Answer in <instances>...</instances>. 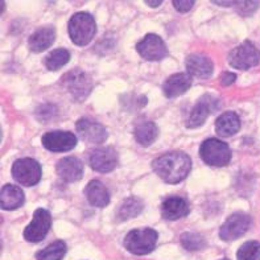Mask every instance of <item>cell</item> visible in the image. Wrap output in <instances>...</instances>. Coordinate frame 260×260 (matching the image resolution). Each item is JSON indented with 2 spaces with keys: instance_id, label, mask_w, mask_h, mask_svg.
Returning <instances> with one entry per match:
<instances>
[{
  "instance_id": "6da1fadb",
  "label": "cell",
  "mask_w": 260,
  "mask_h": 260,
  "mask_svg": "<svg viewBox=\"0 0 260 260\" xmlns=\"http://www.w3.org/2000/svg\"><path fill=\"white\" fill-rule=\"evenodd\" d=\"M156 175L167 184H178L190 173L191 160L184 152H168L152 162Z\"/></svg>"
},
{
  "instance_id": "7a4b0ae2",
  "label": "cell",
  "mask_w": 260,
  "mask_h": 260,
  "mask_svg": "<svg viewBox=\"0 0 260 260\" xmlns=\"http://www.w3.org/2000/svg\"><path fill=\"white\" fill-rule=\"evenodd\" d=\"M96 24L94 17L87 12H78L73 15L69 21V35L76 45L85 46L94 39Z\"/></svg>"
},
{
  "instance_id": "3957f363",
  "label": "cell",
  "mask_w": 260,
  "mask_h": 260,
  "mask_svg": "<svg viewBox=\"0 0 260 260\" xmlns=\"http://www.w3.org/2000/svg\"><path fill=\"white\" fill-rule=\"evenodd\" d=\"M157 233L153 229H135L124 238V247L134 255H145L155 250Z\"/></svg>"
},
{
  "instance_id": "277c9868",
  "label": "cell",
  "mask_w": 260,
  "mask_h": 260,
  "mask_svg": "<svg viewBox=\"0 0 260 260\" xmlns=\"http://www.w3.org/2000/svg\"><path fill=\"white\" fill-rule=\"evenodd\" d=\"M61 82L76 101L86 99L92 90L91 77L81 69H73L68 72L62 77Z\"/></svg>"
},
{
  "instance_id": "5b68a950",
  "label": "cell",
  "mask_w": 260,
  "mask_h": 260,
  "mask_svg": "<svg viewBox=\"0 0 260 260\" xmlns=\"http://www.w3.org/2000/svg\"><path fill=\"white\" fill-rule=\"evenodd\" d=\"M200 156L211 167H224L230 162L231 151L229 145L219 139H208L201 144Z\"/></svg>"
},
{
  "instance_id": "8992f818",
  "label": "cell",
  "mask_w": 260,
  "mask_h": 260,
  "mask_svg": "<svg viewBox=\"0 0 260 260\" xmlns=\"http://www.w3.org/2000/svg\"><path fill=\"white\" fill-rule=\"evenodd\" d=\"M229 62L233 68L239 70L254 68L260 63V49L250 41H246L231 50L229 54Z\"/></svg>"
},
{
  "instance_id": "52a82bcc",
  "label": "cell",
  "mask_w": 260,
  "mask_h": 260,
  "mask_svg": "<svg viewBox=\"0 0 260 260\" xmlns=\"http://www.w3.org/2000/svg\"><path fill=\"white\" fill-rule=\"evenodd\" d=\"M12 176L19 184L33 186L41 178V167L36 160L30 157L19 158L12 165Z\"/></svg>"
},
{
  "instance_id": "ba28073f",
  "label": "cell",
  "mask_w": 260,
  "mask_h": 260,
  "mask_svg": "<svg viewBox=\"0 0 260 260\" xmlns=\"http://www.w3.org/2000/svg\"><path fill=\"white\" fill-rule=\"evenodd\" d=\"M50 226H52V217L49 211L45 209H37L33 214L32 222L24 230V238L32 243L41 242L48 234Z\"/></svg>"
},
{
  "instance_id": "9c48e42d",
  "label": "cell",
  "mask_w": 260,
  "mask_h": 260,
  "mask_svg": "<svg viewBox=\"0 0 260 260\" xmlns=\"http://www.w3.org/2000/svg\"><path fill=\"white\" fill-rule=\"evenodd\" d=\"M251 226V218L243 213H235L226 219L219 229V237L222 241L231 242L235 241L242 235L246 234V231Z\"/></svg>"
},
{
  "instance_id": "30bf717a",
  "label": "cell",
  "mask_w": 260,
  "mask_h": 260,
  "mask_svg": "<svg viewBox=\"0 0 260 260\" xmlns=\"http://www.w3.org/2000/svg\"><path fill=\"white\" fill-rule=\"evenodd\" d=\"M218 107H219L218 99L215 96L210 95V94H205L204 96L198 99L196 106L191 110L186 125H188L189 128L200 127V125H202L206 122V119H208V116L210 115L211 112L217 111Z\"/></svg>"
},
{
  "instance_id": "8fae6325",
  "label": "cell",
  "mask_w": 260,
  "mask_h": 260,
  "mask_svg": "<svg viewBox=\"0 0 260 260\" xmlns=\"http://www.w3.org/2000/svg\"><path fill=\"white\" fill-rule=\"evenodd\" d=\"M136 50L143 58L148 61H160L168 54L167 45L157 35L149 33L136 45Z\"/></svg>"
},
{
  "instance_id": "7c38bea8",
  "label": "cell",
  "mask_w": 260,
  "mask_h": 260,
  "mask_svg": "<svg viewBox=\"0 0 260 260\" xmlns=\"http://www.w3.org/2000/svg\"><path fill=\"white\" fill-rule=\"evenodd\" d=\"M43 145L50 152H68L77 145V136L68 131L46 132Z\"/></svg>"
},
{
  "instance_id": "4fadbf2b",
  "label": "cell",
  "mask_w": 260,
  "mask_h": 260,
  "mask_svg": "<svg viewBox=\"0 0 260 260\" xmlns=\"http://www.w3.org/2000/svg\"><path fill=\"white\" fill-rule=\"evenodd\" d=\"M90 167L101 173H109L118 165V153L111 147H102L91 152L89 158Z\"/></svg>"
},
{
  "instance_id": "5bb4252c",
  "label": "cell",
  "mask_w": 260,
  "mask_h": 260,
  "mask_svg": "<svg viewBox=\"0 0 260 260\" xmlns=\"http://www.w3.org/2000/svg\"><path fill=\"white\" fill-rule=\"evenodd\" d=\"M77 135L87 143L102 144L107 139V131L101 123L91 119H81L76 124Z\"/></svg>"
},
{
  "instance_id": "9a60e30c",
  "label": "cell",
  "mask_w": 260,
  "mask_h": 260,
  "mask_svg": "<svg viewBox=\"0 0 260 260\" xmlns=\"http://www.w3.org/2000/svg\"><path fill=\"white\" fill-rule=\"evenodd\" d=\"M57 175L65 182H76L82 178L83 165L81 160L74 156L61 158L57 164Z\"/></svg>"
},
{
  "instance_id": "2e32d148",
  "label": "cell",
  "mask_w": 260,
  "mask_h": 260,
  "mask_svg": "<svg viewBox=\"0 0 260 260\" xmlns=\"http://www.w3.org/2000/svg\"><path fill=\"white\" fill-rule=\"evenodd\" d=\"M186 69L191 77L209 78L214 69V65L208 56L200 54V53H193L186 58Z\"/></svg>"
},
{
  "instance_id": "e0dca14e",
  "label": "cell",
  "mask_w": 260,
  "mask_h": 260,
  "mask_svg": "<svg viewBox=\"0 0 260 260\" xmlns=\"http://www.w3.org/2000/svg\"><path fill=\"white\" fill-rule=\"evenodd\" d=\"M191 76L186 73H176L169 77L162 85V91L167 98H177L190 89Z\"/></svg>"
},
{
  "instance_id": "ac0fdd59",
  "label": "cell",
  "mask_w": 260,
  "mask_h": 260,
  "mask_svg": "<svg viewBox=\"0 0 260 260\" xmlns=\"http://www.w3.org/2000/svg\"><path fill=\"white\" fill-rule=\"evenodd\" d=\"M161 214L168 221H175L189 214V205L181 197L165 198L161 204Z\"/></svg>"
},
{
  "instance_id": "d6986e66",
  "label": "cell",
  "mask_w": 260,
  "mask_h": 260,
  "mask_svg": "<svg viewBox=\"0 0 260 260\" xmlns=\"http://www.w3.org/2000/svg\"><path fill=\"white\" fill-rule=\"evenodd\" d=\"M85 196L90 205L95 208H105L110 202L109 190L99 180H91L85 188Z\"/></svg>"
},
{
  "instance_id": "ffe728a7",
  "label": "cell",
  "mask_w": 260,
  "mask_h": 260,
  "mask_svg": "<svg viewBox=\"0 0 260 260\" xmlns=\"http://www.w3.org/2000/svg\"><path fill=\"white\" fill-rule=\"evenodd\" d=\"M56 39V32L53 29L52 26H44V28H40L36 32L33 33L32 36L29 37V41H28V46L29 49L35 53L44 52L45 49H48L50 45L53 44Z\"/></svg>"
},
{
  "instance_id": "44dd1931",
  "label": "cell",
  "mask_w": 260,
  "mask_h": 260,
  "mask_svg": "<svg viewBox=\"0 0 260 260\" xmlns=\"http://www.w3.org/2000/svg\"><path fill=\"white\" fill-rule=\"evenodd\" d=\"M0 201H2V209L4 210H13L20 206H23L25 201L24 191L15 185H4L0 193Z\"/></svg>"
},
{
  "instance_id": "7402d4cb",
  "label": "cell",
  "mask_w": 260,
  "mask_h": 260,
  "mask_svg": "<svg viewBox=\"0 0 260 260\" xmlns=\"http://www.w3.org/2000/svg\"><path fill=\"white\" fill-rule=\"evenodd\" d=\"M241 128V119L233 111H228L222 114L215 122V129L217 134L222 138L235 135Z\"/></svg>"
},
{
  "instance_id": "603a6c76",
  "label": "cell",
  "mask_w": 260,
  "mask_h": 260,
  "mask_svg": "<svg viewBox=\"0 0 260 260\" xmlns=\"http://www.w3.org/2000/svg\"><path fill=\"white\" fill-rule=\"evenodd\" d=\"M158 129L157 125L151 120H145V122L139 123L135 128V139L139 144L148 147L152 143L157 139Z\"/></svg>"
},
{
  "instance_id": "cb8c5ba5",
  "label": "cell",
  "mask_w": 260,
  "mask_h": 260,
  "mask_svg": "<svg viewBox=\"0 0 260 260\" xmlns=\"http://www.w3.org/2000/svg\"><path fill=\"white\" fill-rule=\"evenodd\" d=\"M143 201L138 197H129L125 198L123 204L120 205V208L118 209V214H116V218H118L119 222H124L129 218H135L138 217L140 213L143 211Z\"/></svg>"
},
{
  "instance_id": "d4e9b609",
  "label": "cell",
  "mask_w": 260,
  "mask_h": 260,
  "mask_svg": "<svg viewBox=\"0 0 260 260\" xmlns=\"http://www.w3.org/2000/svg\"><path fill=\"white\" fill-rule=\"evenodd\" d=\"M66 254V244L62 241H56L48 247L39 251L36 255L37 260H62Z\"/></svg>"
},
{
  "instance_id": "484cf974",
  "label": "cell",
  "mask_w": 260,
  "mask_h": 260,
  "mask_svg": "<svg viewBox=\"0 0 260 260\" xmlns=\"http://www.w3.org/2000/svg\"><path fill=\"white\" fill-rule=\"evenodd\" d=\"M70 59V53L69 50L62 49V48H59V49L53 50L48 54V57L45 58L44 63L49 70H58L61 69L62 66H65L66 63L69 62Z\"/></svg>"
},
{
  "instance_id": "4316f807",
  "label": "cell",
  "mask_w": 260,
  "mask_h": 260,
  "mask_svg": "<svg viewBox=\"0 0 260 260\" xmlns=\"http://www.w3.org/2000/svg\"><path fill=\"white\" fill-rule=\"evenodd\" d=\"M181 244L188 251H198L206 246V241L201 234L186 231L181 235Z\"/></svg>"
},
{
  "instance_id": "83f0119b",
  "label": "cell",
  "mask_w": 260,
  "mask_h": 260,
  "mask_svg": "<svg viewBox=\"0 0 260 260\" xmlns=\"http://www.w3.org/2000/svg\"><path fill=\"white\" fill-rule=\"evenodd\" d=\"M238 260H260V243L250 241L238 250Z\"/></svg>"
},
{
  "instance_id": "f1b7e54d",
  "label": "cell",
  "mask_w": 260,
  "mask_h": 260,
  "mask_svg": "<svg viewBox=\"0 0 260 260\" xmlns=\"http://www.w3.org/2000/svg\"><path fill=\"white\" fill-rule=\"evenodd\" d=\"M233 7H235L238 12L243 16H250L256 11L259 3L257 2H234Z\"/></svg>"
},
{
  "instance_id": "f546056e",
  "label": "cell",
  "mask_w": 260,
  "mask_h": 260,
  "mask_svg": "<svg viewBox=\"0 0 260 260\" xmlns=\"http://www.w3.org/2000/svg\"><path fill=\"white\" fill-rule=\"evenodd\" d=\"M173 6L178 12H189L194 6V2L193 0H175Z\"/></svg>"
},
{
  "instance_id": "4dcf8cb0",
  "label": "cell",
  "mask_w": 260,
  "mask_h": 260,
  "mask_svg": "<svg viewBox=\"0 0 260 260\" xmlns=\"http://www.w3.org/2000/svg\"><path fill=\"white\" fill-rule=\"evenodd\" d=\"M219 81H221L222 86H230L233 85V83L237 81V76L235 74H233V73H222L221 78H219Z\"/></svg>"
},
{
  "instance_id": "1f68e13d",
  "label": "cell",
  "mask_w": 260,
  "mask_h": 260,
  "mask_svg": "<svg viewBox=\"0 0 260 260\" xmlns=\"http://www.w3.org/2000/svg\"><path fill=\"white\" fill-rule=\"evenodd\" d=\"M161 3H162V0H158V2H148V0H147V2H145V4L149 7H157V6H160Z\"/></svg>"
},
{
  "instance_id": "d6a6232c",
  "label": "cell",
  "mask_w": 260,
  "mask_h": 260,
  "mask_svg": "<svg viewBox=\"0 0 260 260\" xmlns=\"http://www.w3.org/2000/svg\"><path fill=\"white\" fill-rule=\"evenodd\" d=\"M221 260H229V259H221Z\"/></svg>"
}]
</instances>
